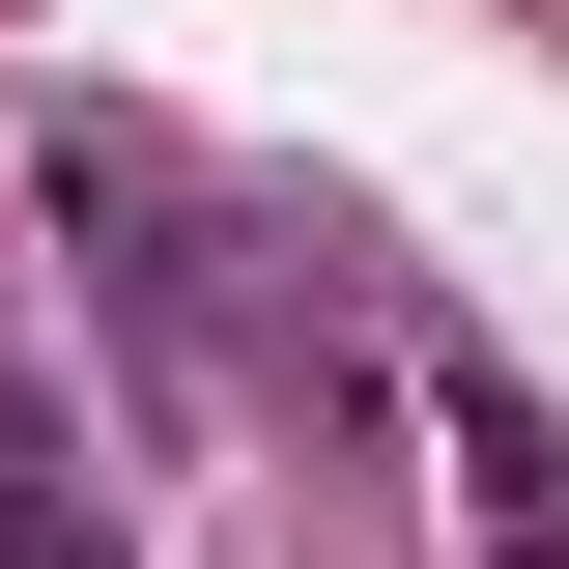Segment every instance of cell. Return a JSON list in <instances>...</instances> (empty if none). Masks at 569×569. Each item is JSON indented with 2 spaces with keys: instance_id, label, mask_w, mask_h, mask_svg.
I'll return each instance as SVG.
<instances>
[{
  "instance_id": "6da1fadb",
  "label": "cell",
  "mask_w": 569,
  "mask_h": 569,
  "mask_svg": "<svg viewBox=\"0 0 569 569\" xmlns=\"http://www.w3.org/2000/svg\"><path fill=\"white\" fill-rule=\"evenodd\" d=\"M0 569H114V512H86V456H58V399H0Z\"/></svg>"
}]
</instances>
